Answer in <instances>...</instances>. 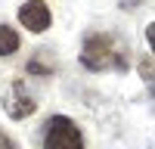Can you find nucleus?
Returning <instances> with one entry per match:
<instances>
[{"instance_id": "obj_5", "label": "nucleus", "mask_w": 155, "mask_h": 149, "mask_svg": "<svg viewBox=\"0 0 155 149\" xmlns=\"http://www.w3.org/2000/svg\"><path fill=\"white\" fill-rule=\"evenodd\" d=\"M19 50V34L9 25H0V56H12Z\"/></svg>"}, {"instance_id": "obj_4", "label": "nucleus", "mask_w": 155, "mask_h": 149, "mask_svg": "<svg viewBox=\"0 0 155 149\" xmlns=\"http://www.w3.org/2000/svg\"><path fill=\"white\" fill-rule=\"evenodd\" d=\"M34 109H37V103H34L31 96H25V90H22V84L16 81V84H12V99L6 103V112H9L12 118H25V115H31Z\"/></svg>"}, {"instance_id": "obj_2", "label": "nucleus", "mask_w": 155, "mask_h": 149, "mask_svg": "<svg viewBox=\"0 0 155 149\" xmlns=\"http://www.w3.org/2000/svg\"><path fill=\"white\" fill-rule=\"evenodd\" d=\"M84 65L93 68V71H102L109 65H118V53H115V41L109 34H90L84 41Z\"/></svg>"}, {"instance_id": "obj_6", "label": "nucleus", "mask_w": 155, "mask_h": 149, "mask_svg": "<svg viewBox=\"0 0 155 149\" xmlns=\"http://www.w3.org/2000/svg\"><path fill=\"white\" fill-rule=\"evenodd\" d=\"M44 53H47V50H41L37 59L28 62V71H31V74H50V71H53V65H47V62H44Z\"/></svg>"}, {"instance_id": "obj_7", "label": "nucleus", "mask_w": 155, "mask_h": 149, "mask_svg": "<svg viewBox=\"0 0 155 149\" xmlns=\"http://www.w3.org/2000/svg\"><path fill=\"white\" fill-rule=\"evenodd\" d=\"M140 74L146 81H155V59H140Z\"/></svg>"}, {"instance_id": "obj_9", "label": "nucleus", "mask_w": 155, "mask_h": 149, "mask_svg": "<svg viewBox=\"0 0 155 149\" xmlns=\"http://www.w3.org/2000/svg\"><path fill=\"white\" fill-rule=\"evenodd\" d=\"M0 149H16V146L9 143V137H6V134H0Z\"/></svg>"}, {"instance_id": "obj_3", "label": "nucleus", "mask_w": 155, "mask_h": 149, "mask_svg": "<svg viewBox=\"0 0 155 149\" xmlns=\"http://www.w3.org/2000/svg\"><path fill=\"white\" fill-rule=\"evenodd\" d=\"M50 19H53V16H50V6L44 3V0H28V3H22V9H19V22L28 31H34V34L47 31Z\"/></svg>"}, {"instance_id": "obj_1", "label": "nucleus", "mask_w": 155, "mask_h": 149, "mask_svg": "<svg viewBox=\"0 0 155 149\" xmlns=\"http://www.w3.org/2000/svg\"><path fill=\"white\" fill-rule=\"evenodd\" d=\"M44 149H84L78 124L65 115H53L44 131Z\"/></svg>"}, {"instance_id": "obj_8", "label": "nucleus", "mask_w": 155, "mask_h": 149, "mask_svg": "<svg viewBox=\"0 0 155 149\" xmlns=\"http://www.w3.org/2000/svg\"><path fill=\"white\" fill-rule=\"evenodd\" d=\"M146 41H149V47H152V53H155V22L146 28Z\"/></svg>"}]
</instances>
